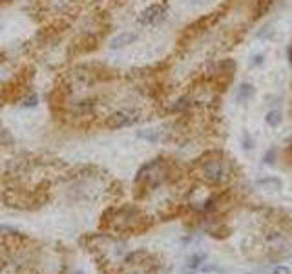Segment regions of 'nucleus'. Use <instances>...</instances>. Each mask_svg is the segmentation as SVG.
I'll return each instance as SVG.
<instances>
[{
	"label": "nucleus",
	"mask_w": 292,
	"mask_h": 274,
	"mask_svg": "<svg viewBox=\"0 0 292 274\" xmlns=\"http://www.w3.org/2000/svg\"><path fill=\"white\" fill-rule=\"evenodd\" d=\"M168 175V165L164 159H152L146 165L141 166V170L137 172L135 183L141 185L142 188H155L166 179Z\"/></svg>",
	"instance_id": "f257e3e1"
},
{
	"label": "nucleus",
	"mask_w": 292,
	"mask_h": 274,
	"mask_svg": "<svg viewBox=\"0 0 292 274\" xmlns=\"http://www.w3.org/2000/svg\"><path fill=\"white\" fill-rule=\"evenodd\" d=\"M230 163L223 158L221 154H212L208 159L203 161V178L206 179L212 185H221L226 179L230 178V170H228Z\"/></svg>",
	"instance_id": "f03ea898"
},
{
	"label": "nucleus",
	"mask_w": 292,
	"mask_h": 274,
	"mask_svg": "<svg viewBox=\"0 0 292 274\" xmlns=\"http://www.w3.org/2000/svg\"><path fill=\"white\" fill-rule=\"evenodd\" d=\"M115 216L112 218V227L121 232H128V230H137L141 227L142 214L135 207H122L119 210L113 212Z\"/></svg>",
	"instance_id": "7ed1b4c3"
},
{
	"label": "nucleus",
	"mask_w": 292,
	"mask_h": 274,
	"mask_svg": "<svg viewBox=\"0 0 292 274\" xmlns=\"http://www.w3.org/2000/svg\"><path fill=\"white\" fill-rule=\"evenodd\" d=\"M139 121V113L135 110H117L106 119V126L108 128H126V126L135 125Z\"/></svg>",
	"instance_id": "20e7f679"
},
{
	"label": "nucleus",
	"mask_w": 292,
	"mask_h": 274,
	"mask_svg": "<svg viewBox=\"0 0 292 274\" xmlns=\"http://www.w3.org/2000/svg\"><path fill=\"white\" fill-rule=\"evenodd\" d=\"M164 17H166V6L152 4L150 8H146L144 11L139 15V24L155 26V24H159V22H163Z\"/></svg>",
	"instance_id": "39448f33"
},
{
	"label": "nucleus",
	"mask_w": 292,
	"mask_h": 274,
	"mask_svg": "<svg viewBox=\"0 0 292 274\" xmlns=\"http://www.w3.org/2000/svg\"><path fill=\"white\" fill-rule=\"evenodd\" d=\"M139 38V35L135 31H122V33L115 35V37L110 41V50H122L126 46L134 44L135 41Z\"/></svg>",
	"instance_id": "423d86ee"
},
{
	"label": "nucleus",
	"mask_w": 292,
	"mask_h": 274,
	"mask_svg": "<svg viewBox=\"0 0 292 274\" xmlns=\"http://www.w3.org/2000/svg\"><path fill=\"white\" fill-rule=\"evenodd\" d=\"M256 185L265 190H281L283 188V181L280 178H274V175H268V178H263V179H258Z\"/></svg>",
	"instance_id": "0eeeda50"
},
{
	"label": "nucleus",
	"mask_w": 292,
	"mask_h": 274,
	"mask_svg": "<svg viewBox=\"0 0 292 274\" xmlns=\"http://www.w3.org/2000/svg\"><path fill=\"white\" fill-rule=\"evenodd\" d=\"M254 93H256V88L252 86V84L243 83L241 86H239L236 99H238V103H248V101H251L252 97H254Z\"/></svg>",
	"instance_id": "6e6552de"
},
{
	"label": "nucleus",
	"mask_w": 292,
	"mask_h": 274,
	"mask_svg": "<svg viewBox=\"0 0 292 274\" xmlns=\"http://www.w3.org/2000/svg\"><path fill=\"white\" fill-rule=\"evenodd\" d=\"M267 125L268 126H272V128H278V126L283 123V115H281V112L280 110H270V112L267 113Z\"/></svg>",
	"instance_id": "1a4fd4ad"
},
{
	"label": "nucleus",
	"mask_w": 292,
	"mask_h": 274,
	"mask_svg": "<svg viewBox=\"0 0 292 274\" xmlns=\"http://www.w3.org/2000/svg\"><path fill=\"white\" fill-rule=\"evenodd\" d=\"M204 260H206V254L204 252H196V254H192L190 256V260H188V269L190 270H196V269H199L201 265L204 263Z\"/></svg>",
	"instance_id": "9d476101"
},
{
	"label": "nucleus",
	"mask_w": 292,
	"mask_h": 274,
	"mask_svg": "<svg viewBox=\"0 0 292 274\" xmlns=\"http://www.w3.org/2000/svg\"><path fill=\"white\" fill-rule=\"evenodd\" d=\"M37 103H38V95L31 91V93H28V95L20 101V106L22 108H33V106H37Z\"/></svg>",
	"instance_id": "9b49d317"
},
{
	"label": "nucleus",
	"mask_w": 292,
	"mask_h": 274,
	"mask_svg": "<svg viewBox=\"0 0 292 274\" xmlns=\"http://www.w3.org/2000/svg\"><path fill=\"white\" fill-rule=\"evenodd\" d=\"M48 4H50L51 8L58 9V11H64V9L73 4V0H48Z\"/></svg>",
	"instance_id": "f8f14e48"
},
{
	"label": "nucleus",
	"mask_w": 292,
	"mask_h": 274,
	"mask_svg": "<svg viewBox=\"0 0 292 274\" xmlns=\"http://www.w3.org/2000/svg\"><path fill=\"white\" fill-rule=\"evenodd\" d=\"M137 135L141 137V139H146V141H150V143L159 141V133L155 132V130H141Z\"/></svg>",
	"instance_id": "ddd939ff"
},
{
	"label": "nucleus",
	"mask_w": 292,
	"mask_h": 274,
	"mask_svg": "<svg viewBox=\"0 0 292 274\" xmlns=\"http://www.w3.org/2000/svg\"><path fill=\"white\" fill-rule=\"evenodd\" d=\"M252 146H254V141H252L251 133L243 132V148H245V150H252Z\"/></svg>",
	"instance_id": "4468645a"
},
{
	"label": "nucleus",
	"mask_w": 292,
	"mask_h": 274,
	"mask_svg": "<svg viewBox=\"0 0 292 274\" xmlns=\"http://www.w3.org/2000/svg\"><path fill=\"white\" fill-rule=\"evenodd\" d=\"M274 159H276V150H268L267 154H265V158H263V161L267 163V165H274Z\"/></svg>",
	"instance_id": "2eb2a0df"
},
{
	"label": "nucleus",
	"mask_w": 292,
	"mask_h": 274,
	"mask_svg": "<svg viewBox=\"0 0 292 274\" xmlns=\"http://www.w3.org/2000/svg\"><path fill=\"white\" fill-rule=\"evenodd\" d=\"M272 274H290V269L285 265H276L274 269H272Z\"/></svg>",
	"instance_id": "dca6fc26"
},
{
	"label": "nucleus",
	"mask_w": 292,
	"mask_h": 274,
	"mask_svg": "<svg viewBox=\"0 0 292 274\" xmlns=\"http://www.w3.org/2000/svg\"><path fill=\"white\" fill-rule=\"evenodd\" d=\"M203 2H208V0H186V4H192V6L203 4Z\"/></svg>",
	"instance_id": "f3484780"
},
{
	"label": "nucleus",
	"mask_w": 292,
	"mask_h": 274,
	"mask_svg": "<svg viewBox=\"0 0 292 274\" xmlns=\"http://www.w3.org/2000/svg\"><path fill=\"white\" fill-rule=\"evenodd\" d=\"M263 58H265L263 55H256V57H254V64H263Z\"/></svg>",
	"instance_id": "a211bd4d"
},
{
	"label": "nucleus",
	"mask_w": 292,
	"mask_h": 274,
	"mask_svg": "<svg viewBox=\"0 0 292 274\" xmlns=\"http://www.w3.org/2000/svg\"><path fill=\"white\" fill-rule=\"evenodd\" d=\"M288 58H290V64H292V48L288 50Z\"/></svg>",
	"instance_id": "6ab92c4d"
},
{
	"label": "nucleus",
	"mask_w": 292,
	"mask_h": 274,
	"mask_svg": "<svg viewBox=\"0 0 292 274\" xmlns=\"http://www.w3.org/2000/svg\"><path fill=\"white\" fill-rule=\"evenodd\" d=\"M4 2H13V0H4Z\"/></svg>",
	"instance_id": "aec40b11"
},
{
	"label": "nucleus",
	"mask_w": 292,
	"mask_h": 274,
	"mask_svg": "<svg viewBox=\"0 0 292 274\" xmlns=\"http://www.w3.org/2000/svg\"><path fill=\"white\" fill-rule=\"evenodd\" d=\"M0 86H2V79H0Z\"/></svg>",
	"instance_id": "412c9836"
},
{
	"label": "nucleus",
	"mask_w": 292,
	"mask_h": 274,
	"mask_svg": "<svg viewBox=\"0 0 292 274\" xmlns=\"http://www.w3.org/2000/svg\"><path fill=\"white\" fill-rule=\"evenodd\" d=\"M188 274H197V272H188Z\"/></svg>",
	"instance_id": "4be33fe9"
},
{
	"label": "nucleus",
	"mask_w": 292,
	"mask_h": 274,
	"mask_svg": "<svg viewBox=\"0 0 292 274\" xmlns=\"http://www.w3.org/2000/svg\"><path fill=\"white\" fill-rule=\"evenodd\" d=\"M0 28H2V22H0Z\"/></svg>",
	"instance_id": "5701e85b"
}]
</instances>
